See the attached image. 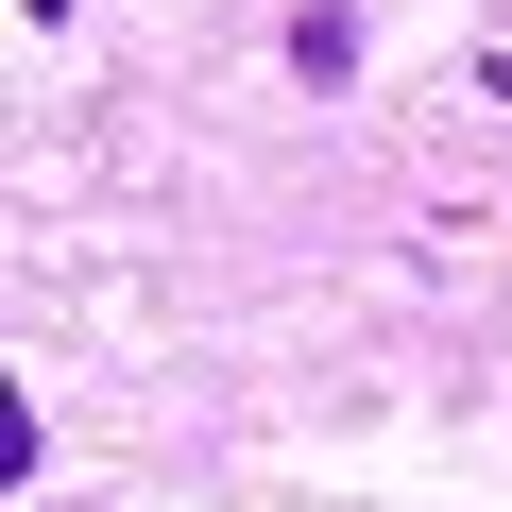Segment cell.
Masks as SVG:
<instances>
[{"mask_svg":"<svg viewBox=\"0 0 512 512\" xmlns=\"http://www.w3.org/2000/svg\"><path fill=\"white\" fill-rule=\"evenodd\" d=\"M495 86H512V52H495Z\"/></svg>","mask_w":512,"mask_h":512,"instance_id":"obj_2","label":"cell"},{"mask_svg":"<svg viewBox=\"0 0 512 512\" xmlns=\"http://www.w3.org/2000/svg\"><path fill=\"white\" fill-rule=\"evenodd\" d=\"M291 69H308V86H342V69H359V18H342V0H308V18H291Z\"/></svg>","mask_w":512,"mask_h":512,"instance_id":"obj_1","label":"cell"}]
</instances>
